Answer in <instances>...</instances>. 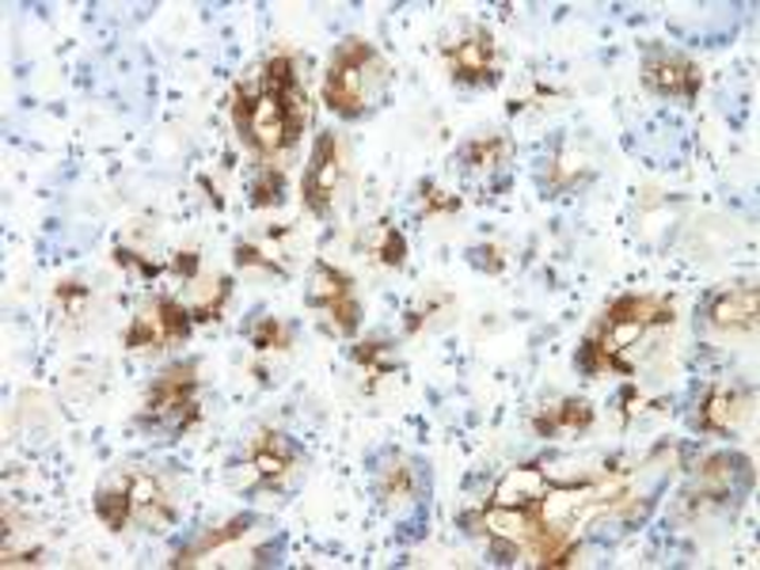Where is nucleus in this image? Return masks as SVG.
<instances>
[{
	"instance_id": "f257e3e1",
	"label": "nucleus",
	"mask_w": 760,
	"mask_h": 570,
	"mask_svg": "<svg viewBox=\"0 0 760 570\" xmlns=\"http://www.w3.org/2000/svg\"><path fill=\"white\" fill-rule=\"evenodd\" d=\"M232 126L259 157H274L293 149L309 122V99H304L297 61L289 53H274L259 72L243 77L232 88Z\"/></svg>"
},
{
	"instance_id": "f03ea898",
	"label": "nucleus",
	"mask_w": 760,
	"mask_h": 570,
	"mask_svg": "<svg viewBox=\"0 0 760 570\" xmlns=\"http://www.w3.org/2000/svg\"><path fill=\"white\" fill-rule=\"evenodd\" d=\"M384 72H388L384 58L366 39H347L334 50L328 77H323V103L334 114H342V119H358V114H366L369 99L380 88Z\"/></svg>"
},
{
	"instance_id": "7ed1b4c3",
	"label": "nucleus",
	"mask_w": 760,
	"mask_h": 570,
	"mask_svg": "<svg viewBox=\"0 0 760 570\" xmlns=\"http://www.w3.org/2000/svg\"><path fill=\"white\" fill-rule=\"evenodd\" d=\"M198 419H202V407H198V366L194 361H176V366H168L164 373L152 380L141 427L183 433Z\"/></svg>"
},
{
	"instance_id": "20e7f679",
	"label": "nucleus",
	"mask_w": 760,
	"mask_h": 570,
	"mask_svg": "<svg viewBox=\"0 0 760 570\" xmlns=\"http://www.w3.org/2000/svg\"><path fill=\"white\" fill-rule=\"evenodd\" d=\"M342 176H347V160H342V141L334 130H323L320 141L312 149V160L304 168L301 179V202L304 210L316 217H328L334 206V194L342 187Z\"/></svg>"
},
{
	"instance_id": "39448f33",
	"label": "nucleus",
	"mask_w": 760,
	"mask_h": 570,
	"mask_svg": "<svg viewBox=\"0 0 760 570\" xmlns=\"http://www.w3.org/2000/svg\"><path fill=\"white\" fill-rule=\"evenodd\" d=\"M312 304H320L331 316L334 331L354 334L361 323V304L354 297V278L342 274L331 262H316L312 267Z\"/></svg>"
},
{
	"instance_id": "423d86ee",
	"label": "nucleus",
	"mask_w": 760,
	"mask_h": 570,
	"mask_svg": "<svg viewBox=\"0 0 760 570\" xmlns=\"http://www.w3.org/2000/svg\"><path fill=\"white\" fill-rule=\"evenodd\" d=\"M642 84L669 99H696L703 88V72L696 61L681 58V53L650 50L647 61H642Z\"/></svg>"
},
{
	"instance_id": "0eeeda50",
	"label": "nucleus",
	"mask_w": 760,
	"mask_h": 570,
	"mask_svg": "<svg viewBox=\"0 0 760 570\" xmlns=\"http://www.w3.org/2000/svg\"><path fill=\"white\" fill-rule=\"evenodd\" d=\"M457 80H468V84H487V80L499 77V47H494V34L487 27H472V34L452 47L441 50Z\"/></svg>"
},
{
	"instance_id": "6e6552de",
	"label": "nucleus",
	"mask_w": 760,
	"mask_h": 570,
	"mask_svg": "<svg viewBox=\"0 0 760 570\" xmlns=\"http://www.w3.org/2000/svg\"><path fill=\"white\" fill-rule=\"evenodd\" d=\"M711 328L719 334H730V339L753 334L757 331V289L738 286V289H727V293L714 297Z\"/></svg>"
},
{
	"instance_id": "1a4fd4ad",
	"label": "nucleus",
	"mask_w": 760,
	"mask_h": 570,
	"mask_svg": "<svg viewBox=\"0 0 760 570\" xmlns=\"http://www.w3.org/2000/svg\"><path fill=\"white\" fill-rule=\"evenodd\" d=\"M122 487L130 491V502H133V518L141 524H152V529H164V524L176 521V510H171L164 487H160L157 476L149 472H126L122 476Z\"/></svg>"
},
{
	"instance_id": "9d476101",
	"label": "nucleus",
	"mask_w": 760,
	"mask_h": 570,
	"mask_svg": "<svg viewBox=\"0 0 760 570\" xmlns=\"http://www.w3.org/2000/svg\"><path fill=\"white\" fill-rule=\"evenodd\" d=\"M293 460H297L293 446H289L278 430H259L256 441H251V472H256L262 483H282V479L293 472Z\"/></svg>"
},
{
	"instance_id": "9b49d317",
	"label": "nucleus",
	"mask_w": 760,
	"mask_h": 570,
	"mask_svg": "<svg viewBox=\"0 0 760 570\" xmlns=\"http://www.w3.org/2000/svg\"><path fill=\"white\" fill-rule=\"evenodd\" d=\"M604 320L636 323V328L647 331V328H658V323L673 320V304L654 293H628V297H617V301L604 309Z\"/></svg>"
},
{
	"instance_id": "f8f14e48",
	"label": "nucleus",
	"mask_w": 760,
	"mask_h": 570,
	"mask_svg": "<svg viewBox=\"0 0 760 570\" xmlns=\"http://www.w3.org/2000/svg\"><path fill=\"white\" fill-rule=\"evenodd\" d=\"M597 422V411L586 400H563L532 414V430L540 438H559V433H586Z\"/></svg>"
},
{
	"instance_id": "ddd939ff",
	"label": "nucleus",
	"mask_w": 760,
	"mask_h": 570,
	"mask_svg": "<svg viewBox=\"0 0 760 570\" xmlns=\"http://www.w3.org/2000/svg\"><path fill=\"white\" fill-rule=\"evenodd\" d=\"M746 396L738 392V388H711V396L703 400L700 407V427L703 430H714V433H734L738 422L746 419Z\"/></svg>"
},
{
	"instance_id": "4468645a",
	"label": "nucleus",
	"mask_w": 760,
	"mask_h": 570,
	"mask_svg": "<svg viewBox=\"0 0 760 570\" xmlns=\"http://www.w3.org/2000/svg\"><path fill=\"white\" fill-rule=\"evenodd\" d=\"M256 524V518L251 513H240V518H232V521H224V524H217V529H210L206 537H198L194 544H187L183 551H179L176 559H171V567H190V563H198L202 556H210V551L217 548H224V544H232V540H240L243 532Z\"/></svg>"
},
{
	"instance_id": "2eb2a0df",
	"label": "nucleus",
	"mask_w": 760,
	"mask_h": 570,
	"mask_svg": "<svg viewBox=\"0 0 760 570\" xmlns=\"http://www.w3.org/2000/svg\"><path fill=\"white\" fill-rule=\"evenodd\" d=\"M738 464H741V460H734V457H711V460H703V468L696 472L692 502H719V499H727L730 487H734Z\"/></svg>"
},
{
	"instance_id": "dca6fc26",
	"label": "nucleus",
	"mask_w": 760,
	"mask_h": 570,
	"mask_svg": "<svg viewBox=\"0 0 760 570\" xmlns=\"http://www.w3.org/2000/svg\"><path fill=\"white\" fill-rule=\"evenodd\" d=\"M544 491H548V476L540 472V468H513V472L499 483V491H494V502L499 506H532Z\"/></svg>"
},
{
	"instance_id": "f3484780",
	"label": "nucleus",
	"mask_w": 760,
	"mask_h": 570,
	"mask_svg": "<svg viewBox=\"0 0 760 570\" xmlns=\"http://www.w3.org/2000/svg\"><path fill=\"white\" fill-rule=\"evenodd\" d=\"M96 518L103 521L111 532L130 529L133 502H130V491L122 487V479H114V483H107V487H99V491H96Z\"/></svg>"
},
{
	"instance_id": "a211bd4d",
	"label": "nucleus",
	"mask_w": 760,
	"mask_h": 570,
	"mask_svg": "<svg viewBox=\"0 0 760 570\" xmlns=\"http://www.w3.org/2000/svg\"><path fill=\"white\" fill-rule=\"evenodd\" d=\"M510 157V141L502 138V133H494V138H479V141H468L464 144V164L472 171H491V168H502V160Z\"/></svg>"
},
{
	"instance_id": "6ab92c4d",
	"label": "nucleus",
	"mask_w": 760,
	"mask_h": 570,
	"mask_svg": "<svg viewBox=\"0 0 760 570\" xmlns=\"http://www.w3.org/2000/svg\"><path fill=\"white\" fill-rule=\"evenodd\" d=\"M157 320H160V328H164L168 342H187L190 328H194V312L183 309L176 297H160V301H157Z\"/></svg>"
},
{
	"instance_id": "aec40b11",
	"label": "nucleus",
	"mask_w": 760,
	"mask_h": 570,
	"mask_svg": "<svg viewBox=\"0 0 760 570\" xmlns=\"http://www.w3.org/2000/svg\"><path fill=\"white\" fill-rule=\"evenodd\" d=\"M286 202V171L282 168H259L256 187H251V206L259 210H274V206Z\"/></svg>"
},
{
	"instance_id": "412c9836",
	"label": "nucleus",
	"mask_w": 760,
	"mask_h": 570,
	"mask_svg": "<svg viewBox=\"0 0 760 570\" xmlns=\"http://www.w3.org/2000/svg\"><path fill=\"white\" fill-rule=\"evenodd\" d=\"M414 494V468L411 464H392L384 468V476H380V499L388 506H400Z\"/></svg>"
},
{
	"instance_id": "4be33fe9",
	"label": "nucleus",
	"mask_w": 760,
	"mask_h": 570,
	"mask_svg": "<svg viewBox=\"0 0 760 570\" xmlns=\"http://www.w3.org/2000/svg\"><path fill=\"white\" fill-rule=\"evenodd\" d=\"M354 361L361 369H366L369 377H388L396 369V361H392V347L388 342H380V339H366V342H358L354 347Z\"/></svg>"
},
{
	"instance_id": "5701e85b",
	"label": "nucleus",
	"mask_w": 760,
	"mask_h": 570,
	"mask_svg": "<svg viewBox=\"0 0 760 570\" xmlns=\"http://www.w3.org/2000/svg\"><path fill=\"white\" fill-rule=\"evenodd\" d=\"M229 297H232V282H229V278H213V282H210V293L198 297V304L190 309V312H194V323H213V320H221V316H224V304H229Z\"/></svg>"
},
{
	"instance_id": "b1692460",
	"label": "nucleus",
	"mask_w": 760,
	"mask_h": 570,
	"mask_svg": "<svg viewBox=\"0 0 760 570\" xmlns=\"http://www.w3.org/2000/svg\"><path fill=\"white\" fill-rule=\"evenodd\" d=\"M126 347H130V350H157V347H168L164 328H160L157 316H138V320L130 323V331H126Z\"/></svg>"
},
{
	"instance_id": "393cba45",
	"label": "nucleus",
	"mask_w": 760,
	"mask_h": 570,
	"mask_svg": "<svg viewBox=\"0 0 760 570\" xmlns=\"http://www.w3.org/2000/svg\"><path fill=\"white\" fill-rule=\"evenodd\" d=\"M251 342H256V350H289L293 347V331L278 316H262L256 331H251Z\"/></svg>"
},
{
	"instance_id": "a878e982",
	"label": "nucleus",
	"mask_w": 760,
	"mask_h": 570,
	"mask_svg": "<svg viewBox=\"0 0 760 570\" xmlns=\"http://www.w3.org/2000/svg\"><path fill=\"white\" fill-rule=\"evenodd\" d=\"M373 259L384 262V267H392V270H400L407 262V240H403V232L396 229V224H384V229L377 232Z\"/></svg>"
},
{
	"instance_id": "bb28decb",
	"label": "nucleus",
	"mask_w": 760,
	"mask_h": 570,
	"mask_svg": "<svg viewBox=\"0 0 760 570\" xmlns=\"http://www.w3.org/2000/svg\"><path fill=\"white\" fill-rule=\"evenodd\" d=\"M88 286L84 282H72V278H66V282H58V289H53V301L61 304L69 316H80L84 312V304H88Z\"/></svg>"
},
{
	"instance_id": "cd10ccee",
	"label": "nucleus",
	"mask_w": 760,
	"mask_h": 570,
	"mask_svg": "<svg viewBox=\"0 0 760 570\" xmlns=\"http://www.w3.org/2000/svg\"><path fill=\"white\" fill-rule=\"evenodd\" d=\"M237 262L240 267H259V270H270V274H286V267L278 259H270L267 251L259 248V243H248L243 240L237 248Z\"/></svg>"
},
{
	"instance_id": "c85d7f7f",
	"label": "nucleus",
	"mask_w": 760,
	"mask_h": 570,
	"mask_svg": "<svg viewBox=\"0 0 760 570\" xmlns=\"http://www.w3.org/2000/svg\"><path fill=\"white\" fill-rule=\"evenodd\" d=\"M422 210L427 213H457L460 198H452L449 190H438L433 183H422Z\"/></svg>"
},
{
	"instance_id": "c756f323",
	"label": "nucleus",
	"mask_w": 760,
	"mask_h": 570,
	"mask_svg": "<svg viewBox=\"0 0 760 570\" xmlns=\"http://www.w3.org/2000/svg\"><path fill=\"white\" fill-rule=\"evenodd\" d=\"M114 259H119V267H126V270H138L141 278H157L160 270H168V262H149L141 256H133L130 248H119V251H114Z\"/></svg>"
},
{
	"instance_id": "7c9ffc66",
	"label": "nucleus",
	"mask_w": 760,
	"mask_h": 570,
	"mask_svg": "<svg viewBox=\"0 0 760 570\" xmlns=\"http://www.w3.org/2000/svg\"><path fill=\"white\" fill-rule=\"evenodd\" d=\"M468 259H472V267L491 270V274H502V270H506V251L502 248H491V243H487V248H476Z\"/></svg>"
},
{
	"instance_id": "2f4dec72",
	"label": "nucleus",
	"mask_w": 760,
	"mask_h": 570,
	"mask_svg": "<svg viewBox=\"0 0 760 570\" xmlns=\"http://www.w3.org/2000/svg\"><path fill=\"white\" fill-rule=\"evenodd\" d=\"M171 270H176L179 278H198V267H202V259H198V251H176V256H171V262H168Z\"/></svg>"
}]
</instances>
